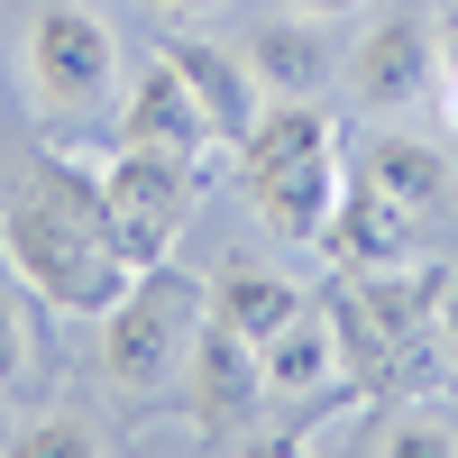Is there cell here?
<instances>
[{
	"mask_svg": "<svg viewBox=\"0 0 458 458\" xmlns=\"http://www.w3.org/2000/svg\"><path fill=\"white\" fill-rule=\"evenodd\" d=\"M239 157V193L257 202V220L276 229L284 248H321L330 211L349 193V147H339V120L321 101H276L257 110V129L229 147Z\"/></svg>",
	"mask_w": 458,
	"mask_h": 458,
	"instance_id": "7a4b0ae2",
	"label": "cell"
},
{
	"mask_svg": "<svg viewBox=\"0 0 458 458\" xmlns=\"http://www.w3.org/2000/svg\"><path fill=\"white\" fill-rule=\"evenodd\" d=\"M302 302H312V293H302L293 276H276V266H248V257H229L220 276H202V312H211L220 330H239V339H276Z\"/></svg>",
	"mask_w": 458,
	"mask_h": 458,
	"instance_id": "5bb4252c",
	"label": "cell"
},
{
	"mask_svg": "<svg viewBox=\"0 0 458 458\" xmlns=\"http://www.w3.org/2000/svg\"><path fill=\"white\" fill-rule=\"evenodd\" d=\"M358 174L376 183L386 202H403L422 229H440L449 211H458V174H449V157L431 138H403V129H376L367 147H358Z\"/></svg>",
	"mask_w": 458,
	"mask_h": 458,
	"instance_id": "30bf717a",
	"label": "cell"
},
{
	"mask_svg": "<svg viewBox=\"0 0 458 458\" xmlns=\"http://www.w3.org/2000/svg\"><path fill=\"white\" fill-rule=\"evenodd\" d=\"M37 312H47L37 284L19 276V257L0 248V386H19V376L37 367Z\"/></svg>",
	"mask_w": 458,
	"mask_h": 458,
	"instance_id": "2e32d148",
	"label": "cell"
},
{
	"mask_svg": "<svg viewBox=\"0 0 458 458\" xmlns=\"http://www.w3.org/2000/svg\"><path fill=\"white\" fill-rule=\"evenodd\" d=\"M147 10H165V19H211L220 0H147Z\"/></svg>",
	"mask_w": 458,
	"mask_h": 458,
	"instance_id": "44dd1931",
	"label": "cell"
},
{
	"mask_svg": "<svg viewBox=\"0 0 458 458\" xmlns=\"http://www.w3.org/2000/svg\"><path fill=\"white\" fill-rule=\"evenodd\" d=\"M165 64L183 73V83H193V101H202V120H211V138H220V147H239V138L257 129L266 83L248 73V55H239V47H220V37L174 28V37H165Z\"/></svg>",
	"mask_w": 458,
	"mask_h": 458,
	"instance_id": "9c48e42d",
	"label": "cell"
},
{
	"mask_svg": "<svg viewBox=\"0 0 458 458\" xmlns=\"http://www.w3.org/2000/svg\"><path fill=\"white\" fill-rule=\"evenodd\" d=\"M431 37H440V73H449V64H458V10H449V19H431Z\"/></svg>",
	"mask_w": 458,
	"mask_h": 458,
	"instance_id": "ffe728a7",
	"label": "cell"
},
{
	"mask_svg": "<svg viewBox=\"0 0 458 458\" xmlns=\"http://www.w3.org/2000/svg\"><path fill=\"white\" fill-rule=\"evenodd\" d=\"M120 138H138V147H183V157H211V120H202V101H193V83L157 55L129 83V101H120Z\"/></svg>",
	"mask_w": 458,
	"mask_h": 458,
	"instance_id": "7c38bea8",
	"label": "cell"
},
{
	"mask_svg": "<svg viewBox=\"0 0 458 458\" xmlns=\"http://www.w3.org/2000/svg\"><path fill=\"white\" fill-rule=\"evenodd\" d=\"M183 403H193L202 440H248V431H257V403H266L257 339L220 330V321L202 312V339H193V358H183Z\"/></svg>",
	"mask_w": 458,
	"mask_h": 458,
	"instance_id": "8992f818",
	"label": "cell"
},
{
	"mask_svg": "<svg viewBox=\"0 0 458 458\" xmlns=\"http://www.w3.org/2000/svg\"><path fill=\"white\" fill-rule=\"evenodd\" d=\"M422 239H431V229L412 220L403 202H386V193H376V183L349 165V193H339L330 239H321V248H339L349 266H394V257H422Z\"/></svg>",
	"mask_w": 458,
	"mask_h": 458,
	"instance_id": "4fadbf2b",
	"label": "cell"
},
{
	"mask_svg": "<svg viewBox=\"0 0 458 458\" xmlns=\"http://www.w3.org/2000/svg\"><path fill=\"white\" fill-rule=\"evenodd\" d=\"M440 83V37L422 10H386L367 37H358V55H349V101L358 110H412Z\"/></svg>",
	"mask_w": 458,
	"mask_h": 458,
	"instance_id": "52a82bcc",
	"label": "cell"
},
{
	"mask_svg": "<svg viewBox=\"0 0 458 458\" xmlns=\"http://www.w3.org/2000/svg\"><path fill=\"white\" fill-rule=\"evenodd\" d=\"M0 248L19 257L37 302L64 312V321H101L110 302H120V284L138 276V257L120 248V229H110L101 165H83V157H37L28 193L0 202Z\"/></svg>",
	"mask_w": 458,
	"mask_h": 458,
	"instance_id": "6da1fadb",
	"label": "cell"
},
{
	"mask_svg": "<svg viewBox=\"0 0 458 458\" xmlns=\"http://www.w3.org/2000/svg\"><path fill=\"white\" fill-rule=\"evenodd\" d=\"M28 92L55 120H92L120 92V28L83 0H37L28 10Z\"/></svg>",
	"mask_w": 458,
	"mask_h": 458,
	"instance_id": "277c9868",
	"label": "cell"
},
{
	"mask_svg": "<svg viewBox=\"0 0 458 458\" xmlns=\"http://www.w3.org/2000/svg\"><path fill=\"white\" fill-rule=\"evenodd\" d=\"M193 193H202V157H183V147H138L120 138L101 157V202H110V229H120V248L138 266H157L183 220H193Z\"/></svg>",
	"mask_w": 458,
	"mask_h": 458,
	"instance_id": "5b68a950",
	"label": "cell"
},
{
	"mask_svg": "<svg viewBox=\"0 0 458 458\" xmlns=\"http://www.w3.org/2000/svg\"><path fill=\"white\" fill-rule=\"evenodd\" d=\"M367 449H394V458H458V422L431 394H394V403H367Z\"/></svg>",
	"mask_w": 458,
	"mask_h": 458,
	"instance_id": "9a60e30c",
	"label": "cell"
},
{
	"mask_svg": "<svg viewBox=\"0 0 458 458\" xmlns=\"http://www.w3.org/2000/svg\"><path fill=\"white\" fill-rule=\"evenodd\" d=\"M257 376H266V403H321V394H358L349 386V358H339V330L321 312V293L302 302V312L257 339Z\"/></svg>",
	"mask_w": 458,
	"mask_h": 458,
	"instance_id": "ba28073f",
	"label": "cell"
},
{
	"mask_svg": "<svg viewBox=\"0 0 458 458\" xmlns=\"http://www.w3.org/2000/svg\"><path fill=\"white\" fill-rule=\"evenodd\" d=\"M431 92H440V120H449V129H458V64H449V73H440V83H431Z\"/></svg>",
	"mask_w": 458,
	"mask_h": 458,
	"instance_id": "7402d4cb",
	"label": "cell"
},
{
	"mask_svg": "<svg viewBox=\"0 0 458 458\" xmlns=\"http://www.w3.org/2000/svg\"><path fill=\"white\" fill-rule=\"evenodd\" d=\"M19 449H37V458H73V449H101V440H92L83 422H37V431H28Z\"/></svg>",
	"mask_w": 458,
	"mask_h": 458,
	"instance_id": "e0dca14e",
	"label": "cell"
},
{
	"mask_svg": "<svg viewBox=\"0 0 458 458\" xmlns=\"http://www.w3.org/2000/svg\"><path fill=\"white\" fill-rule=\"evenodd\" d=\"M440 376L458 386V276H449V293H440Z\"/></svg>",
	"mask_w": 458,
	"mask_h": 458,
	"instance_id": "ac0fdd59",
	"label": "cell"
},
{
	"mask_svg": "<svg viewBox=\"0 0 458 458\" xmlns=\"http://www.w3.org/2000/svg\"><path fill=\"white\" fill-rule=\"evenodd\" d=\"M276 10H293V19H321V28H339V19H358L367 0H276Z\"/></svg>",
	"mask_w": 458,
	"mask_h": 458,
	"instance_id": "d6986e66",
	"label": "cell"
},
{
	"mask_svg": "<svg viewBox=\"0 0 458 458\" xmlns=\"http://www.w3.org/2000/svg\"><path fill=\"white\" fill-rule=\"evenodd\" d=\"M248 73L266 83V101H321L330 92V37H321V19H293V10H276V19H257L248 28Z\"/></svg>",
	"mask_w": 458,
	"mask_h": 458,
	"instance_id": "8fae6325",
	"label": "cell"
},
{
	"mask_svg": "<svg viewBox=\"0 0 458 458\" xmlns=\"http://www.w3.org/2000/svg\"><path fill=\"white\" fill-rule=\"evenodd\" d=\"M202 339V276H183L174 257L138 266L120 302L101 312V386L110 394H165L183 386V358Z\"/></svg>",
	"mask_w": 458,
	"mask_h": 458,
	"instance_id": "3957f363",
	"label": "cell"
}]
</instances>
